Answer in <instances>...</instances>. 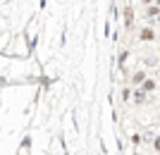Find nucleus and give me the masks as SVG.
Wrapping results in <instances>:
<instances>
[{"mask_svg": "<svg viewBox=\"0 0 160 155\" xmlns=\"http://www.w3.org/2000/svg\"><path fill=\"white\" fill-rule=\"evenodd\" d=\"M132 24H134V10L124 7V27H132Z\"/></svg>", "mask_w": 160, "mask_h": 155, "instance_id": "1", "label": "nucleus"}, {"mask_svg": "<svg viewBox=\"0 0 160 155\" xmlns=\"http://www.w3.org/2000/svg\"><path fill=\"white\" fill-rule=\"evenodd\" d=\"M141 41H153L155 34H153V29H141V34H139Z\"/></svg>", "mask_w": 160, "mask_h": 155, "instance_id": "2", "label": "nucleus"}, {"mask_svg": "<svg viewBox=\"0 0 160 155\" xmlns=\"http://www.w3.org/2000/svg\"><path fill=\"white\" fill-rule=\"evenodd\" d=\"M132 81H134V84H143V81H146V74H143V72H136Z\"/></svg>", "mask_w": 160, "mask_h": 155, "instance_id": "3", "label": "nucleus"}, {"mask_svg": "<svg viewBox=\"0 0 160 155\" xmlns=\"http://www.w3.org/2000/svg\"><path fill=\"white\" fill-rule=\"evenodd\" d=\"M153 88H155V81L153 79H146V81H143V91H153Z\"/></svg>", "mask_w": 160, "mask_h": 155, "instance_id": "4", "label": "nucleus"}, {"mask_svg": "<svg viewBox=\"0 0 160 155\" xmlns=\"http://www.w3.org/2000/svg\"><path fill=\"white\" fill-rule=\"evenodd\" d=\"M134 100H136V103H143V100H146V91H136Z\"/></svg>", "mask_w": 160, "mask_h": 155, "instance_id": "5", "label": "nucleus"}, {"mask_svg": "<svg viewBox=\"0 0 160 155\" xmlns=\"http://www.w3.org/2000/svg\"><path fill=\"white\" fill-rule=\"evenodd\" d=\"M127 57H129V53H127V50H122V53H120V67H124V62H127Z\"/></svg>", "mask_w": 160, "mask_h": 155, "instance_id": "6", "label": "nucleus"}, {"mask_svg": "<svg viewBox=\"0 0 160 155\" xmlns=\"http://www.w3.org/2000/svg\"><path fill=\"white\" fill-rule=\"evenodd\" d=\"M158 10H160L158 5H151V7H148V14H151V17H155V14H158ZM158 17H160V14H158Z\"/></svg>", "mask_w": 160, "mask_h": 155, "instance_id": "7", "label": "nucleus"}, {"mask_svg": "<svg viewBox=\"0 0 160 155\" xmlns=\"http://www.w3.org/2000/svg\"><path fill=\"white\" fill-rule=\"evenodd\" d=\"M132 143H134V146H139V143H141V136L134 134V136H132Z\"/></svg>", "mask_w": 160, "mask_h": 155, "instance_id": "8", "label": "nucleus"}, {"mask_svg": "<svg viewBox=\"0 0 160 155\" xmlns=\"http://www.w3.org/2000/svg\"><path fill=\"white\" fill-rule=\"evenodd\" d=\"M153 146H155V150H160V138H155V143H153Z\"/></svg>", "mask_w": 160, "mask_h": 155, "instance_id": "9", "label": "nucleus"}, {"mask_svg": "<svg viewBox=\"0 0 160 155\" xmlns=\"http://www.w3.org/2000/svg\"><path fill=\"white\" fill-rule=\"evenodd\" d=\"M143 2H146V5H151V2H153V0H143Z\"/></svg>", "mask_w": 160, "mask_h": 155, "instance_id": "10", "label": "nucleus"}, {"mask_svg": "<svg viewBox=\"0 0 160 155\" xmlns=\"http://www.w3.org/2000/svg\"><path fill=\"white\" fill-rule=\"evenodd\" d=\"M155 5H158V7H160V0H155Z\"/></svg>", "mask_w": 160, "mask_h": 155, "instance_id": "11", "label": "nucleus"}, {"mask_svg": "<svg viewBox=\"0 0 160 155\" xmlns=\"http://www.w3.org/2000/svg\"><path fill=\"white\" fill-rule=\"evenodd\" d=\"M134 155H139V153H134Z\"/></svg>", "mask_w": 160, "mask_h": 155, "instance_id": "12", "label": "nucleus"}, {"mask_svg": "<svg viewBox=\"0 0 160 155\" xmlns=\"http://www.w3.org/2000/svg\"><path fill=\"white\" fill-rule=\"evenodd\" d=\"M158 22H160V17H158Z\"/></svg>", "mask_w": 160, "mask_h": 155, "instance_id": "13", "label": "nucleus"}]
</instances>
